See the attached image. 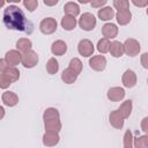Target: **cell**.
Instances as JSON below:
<instances>
[{
    "mask_svg": "<svg viewBox=\"0 0 148 148\" xmlns=\"http://www.w3.org/2000/svg\"><path fill=\"white\" fill-rule=\"evenodd\" d=\"M2 22L7 29L22 32H31V24L25 18L24 13L18 6L9 5L6 7L2 13Z\"/></svg>",
    "mask_w": 148,
    "mask_h": 148,
    "instance_id": "1",
    "label": "cell"
},
{
    "mask_svg": "<svg viewBox=\"0 0 148 148\" xmlns=\"http://www.w3.org/2000/svg\"><path fill=\"white\" fill-rule=\"evenodd\" d=\"M96 23H97V20L95 17V15L91 14V13H88V12L81 14V16H80V18L77 21L79 27L82 30H84V31H91V30H94V28L96 27Z\"/></svg>",
    "mask_w": 148,
    "mask_h": 148,
    "instance_id": "2",
    "label": "cell"
},
{
    "mask_svg": "<svg viewBox=\"0 0 148 148\" xmlns=\"http://www.w3.org/2000/svg\"><path fill=\"white\" fill-rule=\"evenodd\" d=\"M123 44H124L125 54L128 56V57H135V56H138L139 52H140V50H141L140 43L135 38H127Z\"/></svg>",
    "mask_w": 148,
    "mask_h": 148,
    "instance_id": "3",
    "label": "cell"
},
{
    "mask_svg": "<svg viewBox=\"0 0 148 148\" xmlns=\"http://www.w3.org/2000/svg\"><path fill=\"white\" fill-rule=\"evenodd\" d=\"M57 28H58V23L53 17H45L39 23V30L44 35H51L56 32Z\"/></svg>",
    "mask_w": 148,
    "mask_h": 148,
    "instance_id": "4",
    "label": "cell"
},
{
    "mask_svg": "<svg viewBox=\"0 0 148 148\" xmlns=\"http://www.w3.org/2000/svg\"><path fill=\"white\" fill-rule=\"evenodd\" d=\"M94 51H95V47H94V44L91 40L84 38V39H81L77 44V52L82 56V57H92L94 54Z\"/></svg>",
    "mask_w": 148,
    "mask_h": 148,
    "instance_id": "5",
    "label": "cell"
},
{
    "mask_svg": "<svg viewBox=\"0 0 148 148\" xmlns=\"http://www.w3.org/2000/svg\"><path fill=\"white\" fill-rule=\"evenodd\" d=\"M38 60H39V58H38L37 52L31 50L25 53H22V62L21 64L25 68H34L38 64Z\"/></svg>",
    "mask_w": 148,
    "mask_h": 148,
    "instance_id": "6",
    "label": "cell"
},
{
    "mask_svg": "<svg viewBox=\"0 0 148 148\" xmlns=\"http://www.w3.org/2000/svg\"><path fill=\"white\" fill-rule=\"evenodd\" d=\"M106 64H108V60L102 54H98V56H92L90 59H89V66L92 71H96V72H102L105 69L106 67Z\"/></svg>",
    "mask_w": 148,
    "mask_h": 148,
    "instance_id": "7",
    "label": "cell"
},
{
    "mask_svg": "<svg viewBox=\"0 0 148 148\" xmlns=\"http://www.w3.org/2000/svg\"><path fill=\"white\" fill-rule=\"evenodd\" d=\"M5 61L10 67H16L18 64L22 62V53L18 50H9L5 54Z\"/></svg>",
    "mask_w": 148,
    "mask_h": 148,
    "instance_id": "8",
    "label": "cell"
},
{
    "mask_svg": "<svg viewBox=\"0 0 148 148\" xmlns=\"http://www.w3.org/2000/svg\"><path fill=\"white\" fill-rule=\"evenodd\" d=\"M42 141H43V145L45 147H54V146H57L59 143V141H60L59 132L45 131V133L43 134Z\"/></svg>",
    "mask_w": 148,
    "mask_h": 148,
    "instance_id": "9",
    "label": "cell"
},
{
    "mask_svg": "<svg viewBox=\"0 0 148 148\" xmlns=\"http://www.w3.org/2000/svg\"><path fill=\"white\" fill-rule=\"evenodd\" d=\"M125 95L126 92L121 87H112L106 92V97L111 102H120L125 98Z\"/></svg>",
    "mask_w": 148,
    "mask_h": 148,
    "instance_id": "10",
    "label": "cell"
},
{
    "mask_svg": "<svg viewBox=\"0 0 148 148\" xmlns=\"http://www.w3.org/2000/svg\"><path fill=\"white\" fill-rule=\"evenodd\" d=\"M136 81H138V77H136V74L134 71L132 69H126L124 73H123V76H121V82H123V86L125 88H133L135 84H136Z\"/></svg>",
    "mask_w": 148,
    "mask_h": 148,
    "instance_id": "11",
    "label": "cell"
},
{
    "mask_svg": "<svg viewBox=\"0 0 148 148\" xmlns=\"http://www.w3.org/2000/svg\"><path fill=\"white\" fill-rule=\"evenodd\" d=\"M109 123L112 127L117 128V130H120L123 128L124 126V123H125V118L121 116V113L118 111V110H113L110 112L109 114Z\"/></svg>",
    "mask_w": 148,
    "mask_h": 148,
    "instance_id": "12",
    "label": "cell"
},
{
    "mask_svg": "<svg viewBox=\"0 0 148 148\" xmlns=\"http://www.w3.org/2000/svg\"><path fill=\"white\" fill-rule=\"evenodd\" d=\"M0 75L3 76L5 79H7L10 83H14V82H16L20 79V71L16 67L7 66L3 71L0 72Z\"/></svg>",
    "mask_w": 148,
    "mask_h": 148,
    "instance_id": "13",
    "label": "cell"
},
{
    "mask_svg": "<svg viewBox=\"0 0 148 148\" xmlns=\"http://www.w3.org/2000/svg\"><path fill=\"white\" fill-rule=\"evenodd\" d=\"M118 27L117 24L114 23H105L103 27H102V35L104 38H108V39H113L117 37L118 35Z\"/></svg>",
    "mask_w": 148,
    "mask_h": 148,
    "instance_id": "14",
    "label": "cell"
},
{
    "mask_svg": "<svg viewBox=\"0 0 148 148\" xmlns=\"http://www.w3.org/2000/svg\"><path fill=\"white\" fill-rule=\"evenodd\" d=\"M1 101H2L3 105L13 108L18 104V96L14 91H5L1 95Z\"/></svg>",
    "mask_w": 148,
    "mask_h": 148,
    "instance_id": "15",
    "label": "cell"
},
{
    "mask_svg": "<svg viewBox=\"0 0 148 148\" xmlns=\"http://www.w3.org/2000/svg\"><path fill=\"white\" fill-rule=\"evenodd\" d=\"M97 16L101 21H110L113 17H116V12L113 9V7L110 6H105L101 9H98L97 12Z\"/></svg>",
    "mask_w": 148,
    "mask_h": 148,
    "instance_id": "16",
    "label": "cell"
},
{
    "mask_svg": "<svg viewBox=\"0 0 148 148\" xmlns=\"http://www.w3.org/2000/svg\"><path fill=\"white\" fill-rule=\"evenodd\" d=\"M51 52L53 56H64L66 52H67V44L61 40V39H58L56 42L52 43L51 45Z\"/></svg>",
    "mask_w": 148,
    "mask_h": 148,
    "instance_id": "17",
    "label": "cell"
},
{
    "mask_svg": "<svg viewBox=\"0 0 148 148\" xmlns=\"http://www.w3.org/2000/svg\"><path fill=\"white\" fill-rule=\"evenodd\" d=\"M77 24V21L74 16H71V15H64V17L61 18L60 21V25L64 30L66 31H72L74 30V28L76 27Z\"/></svg>",
    "mask_w": 148,
    "mask_h": 148,
    "instance_id": "18",
    "label": "cell"
},
{
    "mask_svg": "<svg viewBox=\"0 0 148 148\" xmlns=\"http://www.w3.org/2000/svg\"><path fill=\"white\" fill-rule=\"evenodd\" d=\"M116 20L118 22V24L120 25H126L131 22L132 20V13L130 9H125V10H119L116 13Z\"/></svg>",
    "mask_w": 148,
    "mask_h": 148,
    "instance_id": "19",
    "label": "cell"
},
{
    "mask_svg": "<svg viewBox=\"0 0 148 148\" xmlns=\"http://www.w3.org/2000/svg\"><path fill=\"white\" fill-rule=\"evenodd\" d=\"M77 76H79V75H77L73 69H71L69 67L65 68V69L62 71V73H61V80H62V82L66 83V84H72V83H74V82L77 80Z\"/></svg>",
    "mask_w": 148,
    "mask_h": 148,
    "instance_id": "20",
    "label": "cell"
},
{
    "mask_svg": "<svg viewBox=\"0 0 148 148\" xmlns=\"http://www.w3.org/2000/svg\"><path fill=\"white\" fill-rule=\"evenodd\" d=\"M64 13L65 15H71L76 17L80 14V6L74 1H68L64 6Z\"/></svg>",
    "mask_w": 148,
    "mask_h": 148,
    "instance_id": "21",
    "label": "cell"
},
{
    "mask_svg": "<svg viewBox=\"0 0 148 148\" xmlns=\"http://www.w3.org/2000/svg\"><path fill=\"white\" fill-rule=\"evenodd\" d=\"M110 53L112 57L114 58H120L125 51H124V44L120 43L119 40H113L111 42V46H110Z\"/></svg>",
    "mask_w": 148,
    "mask_h": 148,
    "instance_id": "22",
    "label": "cell"
},
{
    "mask_svg": "<svg viewBox=\"0 0 148 148\" xmlns=\"http://www.w3.org/2000/svg\"><path fill=\"white\" fill-rule=\"evenodd\" d=\"M62 125L59 119H50V120H44V128L45 131H52V132H60Z\"/></svg>",
    "mask_w": 148,
    "mask_h": 148,
    "instance_id": "23",
    "label": "cell"
},
{
    "mask_svg": "<svg viewBox=\"0 0 148 148\" xmlns=\"http://www.w3.org/2000/svg\"><path fill=\"white\" fill-rule=\"evenodd\" d=\"M31 47H32V42L29 38H20L16 42V50H18L21 53L31 51Z\"/></svg>",
    "mask_w": 148,
    "mask_h": 148,
    "instance_id": "24",
    "label": "cell"
},
{
    "mask_svg": "<svg viewBox=\"0 0 148 148\" xmlns=\"http://www.w3.org/2000/svg\"><path fill=\"white\" fill-rule=\"evenodd\" d=\"M132 109H133L132 101H131V99H126V101H124V102L120 104V106H119L117 110L121 113V116H123L125 119H127V118L131 116V113H132Z\"/></svg>",
    "mask_w": 148,
    "mask_h": 148,
    "instance_id": "25",
    "label": "cell"
},
{
    "mask_svg": "<svg viewBox=\"0 0 148 148\" xmlns=\"http://www.w3.org/2000/svg\"><path fill=\"white\" fill-rule=\"evenodd\" d=\"M97 50H98V52L99 53H102V54H104V53H108V52H110V46H111V42H110V39H108V38H101L98 42H97Z\"/></svg>",
    "mask_w": 148,
    "mask_h": 148,
    "instance_id": "26",
    "label": "cell"
},
{
    "mask_svg": "<svg viewBox=\"0 0 148 148\" xmlns=\"http://www.w3.org/2000/svg\"><path fill=\"white\" fill-rule=\"evenodd\" d=\"M46 71L51 75H54V74L58 73V71H59V62H58V60L56 58H50L47 60V62H46Z\"/></svg>",
    "mask_w": 148,
    "mask_h": 148,
    "instance_id": "27",
    "label": "cell"
},
{
    "mask_svg": "<svg viewBox=\"0 0 148 148\" xmlns=\"http://www.w3.org/2000/svg\"><path fill=\"white\" fill-rule=\"evenodd\" d=\"M59 118H60V113L56 108H47L43 113V121L50 119H59Z\"/></svg>",
    "mask_w": 148,
    "mask_h": 148,
    "instance_id": "28",
    "label": "cell"
},
{
    "mask_svg": "<svg viewBox=\"0 0 148 148\" xmlns=\"http://www.w3.org/2000/svg\"><path fill=\"white\" fill-rule=\"evenodd\" d=\"M68 67H69L71 69H73V71L79 75V74L82 72L83 65H82V61H81L79 58H72L71 61H69V64H68Z\"/></svg>",
    "mask_w": 148,
    "mask_h": 148,
    "instance_id": "29",
    "label": "cell"
},
{
    "mask_svg": "<svg viewBox=\"0 0 148 148\" xmlns=\"http://www.w3.org/2000/svg\"><path fill=\"white\" fill-rule=\"evenodd\" d=\"M133 134L130 130H126L123 138V148H134L133 146Z\"/></svg>",
    "mask_w": 148,
    "mask_h": 148,
    "instance_id": "30",
    "label": "cell"
},
{
    "mask_svg": "<svg viewBox=\"0 0 148 148\" xmlns=\"http://www.w3.org/2000/svg\"><path fill=\"white\" fill-rule=\"evenodd\" d=\"M112 6H113V9H117V12L130 9L128 8L130 7V1H127V0H113Z\"/></svg>",
    "mask_w": 148,
    "mask_h": 148,
    "instance_id": "31",
    "label": "cell"
},
{
    "mask_svg": "<svg viewBox=\"0 0 148 148\" xmlns=\"http://www.w3.org/2000/svg\"><path fill=\"white\" fill-rule=\"evenodd\" d=\"M22 3L25 7V9H28V12H30V13H32L38 7V1L37 0H23Z\"/></svg>",
    "mask_w": 148,
    "mask_h": 148,
    "instance_id": "32",
    "label": "cell"
},
{
    "mask_svg": "<svg viewBox=\"0 0 148 148\" xmlns=\"http://www.w3.org/2000/svg\"><path fill=\"white\" fill-rule=\"evenodd\" d=\"M133 146H134V148H146L143 135H139V136L134 138L133 139Z\"/></svg>",
    "mask_w": 148,
    "mask_h": 148,
    "instance_id": "33",
    "label": "cell"
},
{
    "mask_svg": "<svg viewBox=\"0 0 148 148\" xmlns=\"http://www.w3.org/2000/svg\"><path fill=\"white\" fill-rule=\"evenodd\" d=\"M140 62L145 69H148V52H145L140 57Z\"/></svg>",
    "mask_w": 148,
    "mask_h": 148,
    "instance_id": "34",
    "label": "cell"
},
{
    "mask_svg": "<svg viewBox=\"0 0 148 148\" xmlns=\"http://www.w3.org/2000/svg\"><path fill=\"white\" fill-rule=\"evenodd\" d=\"M106 0H98V1H91L90 2V5H91V7H94V8H103V6H105L106 5Z\"/></svg>",
    "mask_w": 148,
    "mask_h": 148,
    "instance_id": "35",
    "label": "cell"
},
{
    "mask_svg": "<svg viewBox=\"0 0 148 148\" xmlns=\"http://www.w3.org/2000/svg\"><path fill=\"white\" fill-rule=\"evenodd\" d=\"M131 3H133L136 7H148V0H132Z\"/></svg>",
    "mask_w": 148,
    "mask_h": 148,
    "instance_id": "36",
    "label": "cell"
},
{
    "mask_svg": "<svg viewBox=\"0 0 148 148\" xmlns=\"http://www.w3.org/2000/svg\"><path fill=\"white\" fill-rule=\"evenodd\" d=\"M140 127H141V130H142L145 133H148V117L142 118L141 124H140Z\"/></svg>",
    "mask_w": 148,
    "mask_h": 148,
    "instance_id": "37",
    "label": "cell"
},
{
    "mask_svg": "<svg viewBox=\"0 0 148 148\" xmlns=\"http://www.w3.org/2000/svg\"><path fill=\"white\" fill-rule=\"evenodd\" d=\"M58 3V0H53V1H47V0H44V5L45 6H54Z\"/></svg>",
    "mask_w": 148,
    "mask_h": 148,
    "instance_id": "38",
    "label": "cell"
},
{
    "mask_svg": "<svg viewBox=\"0 0 148 148\" xmlns=\"http://www.w3.org/2000/svg\"><path fill=\"white\" fill-rule=\"evenodd\" d=\"M143 138H145V143H146V148H148V133H146V134L143 135Z\"/></svg>",
    "mask_w": 148,
    "mask_h": 148,
    "instance_id": "39",
    "label": "cell"
},
{
    "mask_svg": "<svg viewBox=\"0 0 148 148\" xmlns=\"http://www.w3.org/2000/svg\"><path fill=\"white\" fill-rule=\"evenodd\" d=\"M0 111H1V119L3 118V116H5V109H3V106H1L0 108Z\"/></svg>",
    "mask_w": 148,
    "mask_h": 148,
    "instance_id": "40",
    "label": "cell"
},
{
    "mask_svg": "<svg viewBox=\"0 0 148 148\" xmlns=\"http://www.w3.org/2000/svg\"><path fill=\"white\" fill-rule=\"evenodd\" d=\"M79 2L80 3H90L91 1H89V0H79Z\"/></svg>",
    "mask_w": 148,
    "mask_h": 148,
    "instance_id": "41",
    "label": "cell"
},
{
    "mask_svg": "<svg viewBox=\"0 0 148 148\" xmlns=\"http://www.w3.org/2000/svg\"><path fill=\"white\" fill-rule=\"evenodd\" d=\"M146 13H147V15H148V7H147V10H146Z\"/></svg>",
    "mask_w": 148,
    "mask_h": 148,
    "instance_id": "42",
    "label": "cell"
},
{
    "mask_svg": "<svg viewBox=\"0 0 148 148\" xmlns=\"http://www.w3.org/2000/svg\"><path fill=\"white\" fill-rule=\"evenodd\" d=\"M147 83H148V79H147Z\"/></svg>",
    "mask_w": 148,
    "mask_h": 148,
    "instance_id": "43",
    "label": "cell"
}]
</instances>
